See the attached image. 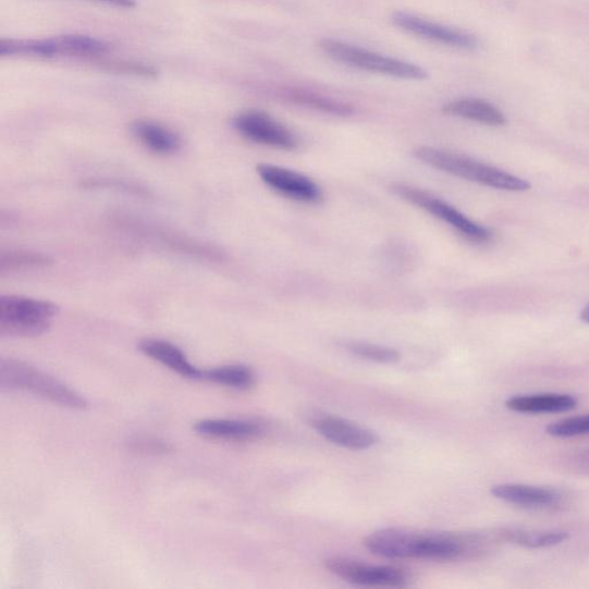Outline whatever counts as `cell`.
Segmentation results:
<instances>
[{"label": "cell", "mask_w": 589, "mask_h": 589, "mask_svg": "<svg viewBox=\"0 0 589 589\" xmlns=\"http://www.w3.org/2000/svg\"><path fill=\"white\" fill-rule=\"evenodd\" d=\"M0 390L27 392L73 410H87L88 401L63 382L16 359L0 360Z\"/></svg>", "instance_id": "obj_1"}, {"label": "cell", "mask_w": 589, "mask_h": 589, "mask_svg": "<svg viewBox=\"0 0 589 589\" xmlns=\"http://www.w3.org/2000/svg\"><path fill=\"white\" fill-rule=\"evenodd\" d=\"M414 156L434 170L486 187L507 192H525L531 188L526 180L452 151L420 147L414 151Z\"/></svg>", "instance_id": "obj_2"}, {"label": "cell", "mask_w": 589, "mask_h": 589, "mask_svg": "<svg viewBox=\"0 0 589 589\" xmlns=\"http://www.w3.org/2000/svg\"><path fill=\"white\" fill-rule=\"evenodd\" d=\"M110 52L105 40L85 35L11 38L0 42V56L35 59H95Z\"/></svg>", "instance_id": "obj_3"}, {"label": "cell", "mask_w": 589, "mask_h": 589, "mask_svg": "<svg viewBox=\"0 0 589 589\" xmlns=\"http://www.w3.org/2000/svg\"><path fill=\"white\" fill-rule=\"evenodd\" d=\"M319 48L334 62L359 71L408 81H422L429 77L428 71L417 64L345 44L339 39L323 38L319 42Z\"/></svg>", "instance_id": "obj_4"}, {"label": "cell", "mask_w": 589, "mask_h": 589, "mask_svg": "<svg viewBox=\"0 0 589 589\" xmlns=\"http://www.w3.org/2000/svg\"><path fill=\"white\" fill-rule=\"evenodd\" d=\"M59 312L50 300L19 295L0 297V335L7 338H35L51 328Z\"/></svg>", "instance_id": "obj_5"}, {"label": "cell", "mask_w": 589, "mask_h": 589, "mask_svg": "<svg viewBox=\"0 0 589 589\" xmlns=\"http://www.w3.org/2000/svg\"><path fill=\"white\" fill-rule=\"evenodd\" d=\"M392 191L403 200L408 201L410 205L432 214L434 218L449 223L451 228L466 238L476 242H486L491 237L489 230H486L471 219L467 218L456 208L451 206L449 201H445L429 192L404 184L393 185Z\"/></svg>", "instance_id": "obj_6"}, {"label": "cell", "mask_w": 589, "mask_h": 589, "mask_svg": "<svg viewBox=\"0 0 589 589\" xmlns=\"http://www.w3.org/2000/svg\"><path fill=\"white\" fill-rule=\"evenodd\" d=\"M234 128L255 144L292 151L298 147L295 134L270 114L251 110L234 118Z\"/></svg>", "instance_id": "obj_7"}, {"label": "cell", "mask_w": 589, "mask_h": 589, "mask_svg": "<svg viewBox=\"0 0 589 589\" xmlns=\"http://www.w3.org/2000/svg\"><path fill=\"white\" fill-rule=\"evenodd\" d=\"M324 565L343 580L361 586L404 587L412 578L400 567L370 565L342 557L329 559L324 561Z\"/></svg>", "instance_id": "obj_8"}, {"label": "cell", "mask_w": 589, "mask_h": 589, "mask_svg": "<svg viewBox=\"0 0 589 589\" xmlns=\"http://www.w3.org/2000/svg\"><path fill=\"white\" fill-rule=\"evenodd\" d=\"M393 24L405 33L419 38L430 40L444 47L461 50H474L478 46L475 36L462 30L437 24L408 12H395L392 16Z\"/></svg>", "instance_id": "obj_9"}, {"label": "cell", "mask_w": 589, "mask_h": 589, "mask_svg": "<svg viewBox=\"0 0 589 589\" xmlns=\"http://www.w3.org/2000/svg\"><path fill=\"white\" fill-rule=\"evenodd\" d=\"M257 173L263 184L284 197L309 203V205H314L322 198L321 189L316 182L295 171L270 164H259Z\"/></svg>", "instance_id": "obj_10"}, {"label": "cell", "mask_w": 589, "mask_h": 589, "mask_svg": "<svg viewBox=\"0 0 589 589\" xmlns=\"http://www.w3.org/2000/svg\"><path fill=\"white\" fill-rule=\"evenodd\" d=\"M310 422L321 437L345 450L368 451L378 442V437L372 431L347 419L318 416Z\"/></svg>", "instance_id": "obj_11"}, {"label": "cell", "mask_w": 589, "mask_h": 589, "mask_svg": "<svg viewBox=\"0 0 589 589\" xmlns=\"http://www.w3.org/2000/svg\"><path fill=\"white\" fill-rule=\"evenodd\" d=\"M421 533L385 528L364 540L372 554L391 560L419 559Z\"/></svg>", "instance_id": "obj_12"}, {"label": "cell", "mask_w": 589, "mask_h": 589, "mask_svg": "<svg viewBox=\"0 0 589 589\" xmlns=\"http://www.w3.org/2000/svg\"><path fill=\"white\" fill-rule=\"evenodd\" d=\"M492 494L501 501L526 510H553L564 501V496L556 490L527 484H496L492 489Z\"/></svg>", "instance_id": "obj_13"}, {"label": "cell", "mask_w": 589, "mask_h": 589, "mask_svg": "<svg viewBox=\"0 0 589 589\" xmlns=\"http://www.w3.org/2000/svg\"><path fill=\"white\" fill-rule=\"evenodd\" d=\"M138 351L182 378L203 381L205 371L194 367L177 345L159 339H145L138 343Z\"/></svg>", "instance_id": "obj_14"}, {"label": "cell", "mask_w": 589, "mask_h": 589, "mask_svg": "<svg viewBox=\"0 0 589 589\" xmlns=\"http://www.w3.org/2000/svg\"><path fill=\"white\" fill-rule=\"evenodd\" d=\"M194 430L200 437L225 441H247L261 434L259 424L238 419H203L195 422Z\"/></svg>", "instance_id": "obj_15"}, {"label": "cell", "mask_w": 589, "mask_h": 589, "mask_svg": "<svg viewBox=\"0 0 589 589\" xmlns=\"http://www.w3.org/2000/svg\"><path fill=\"white\" fill-rule=\"evenodd\" d=\"M131 132L142 146L159 155L175 154L184 145L179 134L150 120L135 121Z\"/></svg>", "instance_id": "obj_16"}, {"label": "cell", "mask_w": 589, "mask_h": 589, "mask_svg": "<svg viewBox=\"0 0 589 589\" xmlns=\"http://www.w3.org/2000/svg\"><path fill=\"white\" fill-rule=\"evenodd\" d=\"M577 400L567 394L519 395L505 402L506 408L520 414H560L576 408Z\"/></svg>", "instance_id": "obj_17"}, {"label": "cell", "mask_w": 589, "mask_h": 589, "mask_svg": "<svg viewBox=\"0 0 589 589\" xmlns=\"http://www.w3.org/2000/svg\"><path fill=\"white\" fill-rule=\"evenodd\" d=\"M445 114L471 120L487 126H503L504 114L489 101L478 98H462L451 101L443 108Z\"/></svg>", "instance_id": "obj_18"}, {"label": "cell", "mask_w": 589, "mask_h": 589, "mask_svg": "<svg viewBox=\"0 0 589 589\" xmlns=\"http://www.w3.org/2000/svg\"><path fill=\"white\" fill-rule=\"evenodd\" d=\"M279 94L290 103L315 111L338 116H349L354 113V109L349 105L308 89L286 87L282 88Z\"/></svg>", "instance_id": "obj_19"}, {"label": "cell", "mask_w": 589, "mask_h": 589, "mask_svg": "<svg viewBox=\"0 0 589 589\" xmlns=\"http://www.w3.org/2000/svg\"><path fill=\"white\" fill-rule=\"evenodd\" d=\"M203 381L234 390H248L255 384L256 376L246 365H223V367L206 370Z\"/></svg>", "instance_id": "obj_20"}, {"label": "cell", "mask_w": 589, "mask_h": 589, "mask_svg": "<svg viewBox=\"0 0 589 589\" xmlns=\"http://www.w3.org/2000/svg\"><path fill=\"white\" fill-rule=\"evenodd\" d=\"M507 542L526 548H547L557 545L567 539L562 531L504 530L500 535Z\"/></svg>", "instance_id": "obj_21"}, {"label": "cell", "mask_w": 589, "mask_h": 589, "mask_svg": "<svg viewBox=\"0 0 589 589\" xmlns=\"http://www.w3.org/2000/svg\"><path fill=\"white\" fill-rule=\"evenodd\" d=\"M51 262L52 259L44 254L15 250L2 255V259H0V270L5 273L27 269H40L49 267Z\"/></svg>", "instance_id": "obj_22"}, {"label": "cell", "mask_w": 589, "mask_h": 589, "mask_svg": "<svg viewBox=\"0 0 589 589\" xmlns=\"http://www.w3.org/2000/svg\"><path fill=\"white\" fill-rule=\"evenodd\" d=\"M347 349L357 357L380 364H395L401 359L397 351L369 342H351Z\"/></svg>", "instance_id": "obj_23"}, {"label": "cell", "mask_w": 589, "mask_h": 589, "mask_svg": "<svg viewBox=\"0 0 589 589\" xmlns=\"http://www.w3.org/2000/svg\"><path fill=\"white\" fill-rule=\"evenodd\" d=\"M547 433L555 438H574L589 434V415L553 422L548 426Z\"/></svg>", "instance_id": "obj_24"}, {"label": "cell", "mask_w": 589, "mask_h": 589, "mask_svg": "<svg viewBox=\"0 0 589 589\" xmlns=\"http://www.w3.org/2000/svg\"><path fill=\"white\" fill-rule=\"evenodd\" d=\"M128 450L134 454L160 456L173 452V446L152 437H135L127 442Z\"/></svg>", "instance_id": "obj_25"}, {"label": "cell", "mask_w": 589, "mask_h": 589, "mask_svg": "<svg viewBox=\"0 0 589 589\" xmlns=\"http://www.w3.org/2000/svg\"><path fill=\"white\" fill-rule=\"evenodd\" d=\"M94 2L125 9H132L136 5V0H94Z\"/></svg>", "instance_id": "obj_26"}, {"label": "cell", "mask_w": 589, "mask_h": 589, "mask_svg": "<svg viewBox=\"0 0 589 589\" xmlns=\"http://www.w3.org/2000/svg\"><path fill=\"white\" fill-rule=\"evenodd\" d=\"M580 317L585 322L589 323V304L587 307H585Z\"/></svg>", "instance_id": "obj_27"}]
</instances>
